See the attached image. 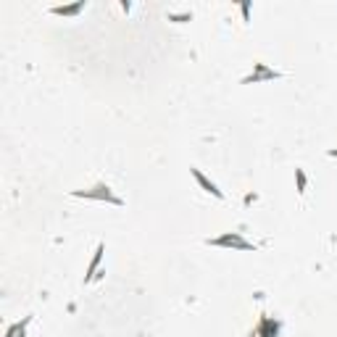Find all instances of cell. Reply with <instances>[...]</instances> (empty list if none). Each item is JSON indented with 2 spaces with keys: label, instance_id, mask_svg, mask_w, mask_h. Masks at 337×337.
<instances>
[{
  "label": "cell",
  "instance_id": "obj_1",
  "mask_svg": "<svg viewBox=\"0 0 337 337\" xmlns=\"http://www.w3.org/2000/svg\"><path fill=\"white\" fill-rule=\"evenodd\" d=\"M71 198H84V200H103V203H111L116 205V208H121L124 205V200L119 198V195L111 190V187L106 182H98L92 190H71Z\"/></svg>",
  "mask_w": 337,
  "mask_h": 337
},
{
  "label": "cell",
  "instance_id": "obj_2",
  "mask_svg": "<svg viewBox=\"0 0 337 337\" xmlns=\"http://www.w3.org/2000/svg\"><path fill=\"white\" fill-rule=\"evenodd\" d=\"M205 245H211V248H235V250L256 253V245L248 242L242 235H237V232H227V235H221V237H208V240H205Z\"/></svg>",
  "mask_w": 337,
  "mask_h": 337
},
{
  "label": "cell",
  "instance_id": "obj_3",
  "mask_svg": "<svg viewBox=\"0 0 337 337\" xmlns=\"http://www.w3.org/2000/svg\"><path fill=\"white\" fill-rule=\"evenodd\" d=\"M269 79H282V71L269 69L266 63H253V74H248L242 84H258V82H269Z\"/></svg>",
  "mask_w": 337,
  "mask_h": 337
},
{
  "label": "cell",
  "instance_id": "obj_4",
  "mask_svg": "<svg viewBox=\"0 0 337 337\" xmlns=\"http://www.w3.org/2000/svg\"><path fill=\"white\" fill-rule=\"evenodd\" d=\"M190 174L195 176V182H198V184H200V187H203V190L208 192V195H213V198H216V200H224V192H221L219 187L213 184V182L208 179V176H205V174L200 171V168H190Z\"/></svg>",
  "mask_w": 337,
  "mask_h": 337
},
{
  "label": "cell",
  "instance_id": "obj_5",
  "mask_svg": "<svg viewBox=\"0 0 337 337\" xmlns=\"http://www.w3.org/2000/svg\"><path fill=\"white\" fill-rule=\"evenodd\" d=\"M279 332V322L277 319H271V316H261V322L256 327V332L253 335H258V337H277Z\"/></svg>",
  "mask_w": 337,
  "mask_h": 337
},
{
  "label": "cell",
  "instance_id": "obj_6",
  "mask_svg": "<svg viewBox=\"0 0 337 337\" xmlns=\"http://www.w3.org/2000/svg\"><path fill=\"white\" fill-rule=\"evenodd\" d=\"M84 0H79V3H71V5H55V8H50V13L53 16H79L82 11H84Z\"/></svg>",
  "mask_w": 337,
  "mask_h": 337
},
{
  "label": "cell",
  "instance_id": "obj_7",
  "mask_svg": "<svg viewBox=\"0 0 337 337\" xmlns=\"http://www.w3.org/2000/svg\"><path fill=\"white\" fill-rule=\"evenodd\" d=\"M103 253H106V245H100L95 248V253H92V258H90V266H87V274H84V282H90L92 277H95V271H98V266H100V258H103Z\"/></svg>",
  "mask_w": 337,
  "mask_h": 337
},
{
  "label": "cell",
  "instance_id": "obj_8",
  "mask_svg": "<svg viewBox=\"0 0 337 337\" xmlns=\"http://www.w3.org/2000/svg\"><path fill=\"white\" fill-rule=\"evenodd\" d=\"M295 184H298V192H301V195H306L308 179H306V171H303V168H295Z\"/></svg>",
  "mask_w": 337,
  "mask_h": 337
},
{
  "label": "cell",
  "instance_id": "obj_9",
  "mask_svg": "<svg viewBox=\"0 0 337 337\" xmlns=\"http://www.w3.org/2000/svg\"><path fill=\"white\" fill-rule=\"evenodd\" d=\"M190 18H192V13H168V21H176V24H184Z\"/></svg>",
  "mask_w": 337,
  "mask_h": 337
},
{
  "label": "cell",
  "instance_id": "obj_10",
  "mask_svg": "<svg viewBox=\"0 0 337 337\" xmlns=\"http://www.w3.org/2000/svg\"><path fill=\"white\" fill-rule=\"evenodd\" d=\"M240 13H242V21H250V3H242Z\"/></svg>",
  "mask_w": 337,
  "mask_h": 337
},
{
  "label": "cell",
  "instance_id": "obj_11",
  "mask_svg": "<svg viewBox=\"0 0 337 337\" xmlns=\"http://www.w3.org/2000/svg\"><path fill=\"white\" fill-rule=\"evenodd\" d=\"M121 11L129 13V11H132V3H127V0H124V3H121Z\"/></svg>",
  "mask_w": 337,
  "mask_h": 337
}]
</instances>
